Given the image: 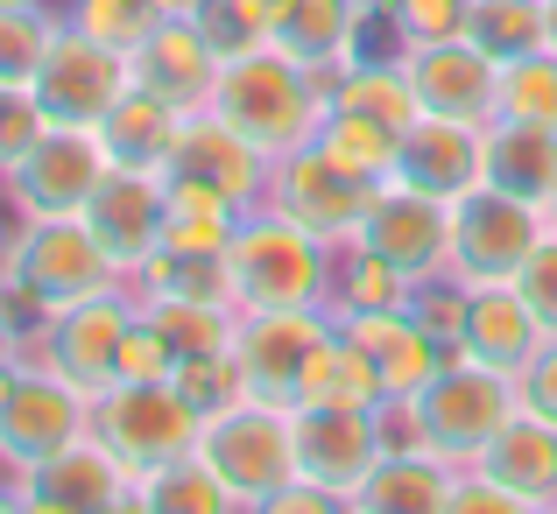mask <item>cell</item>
<instances>
[{
	"instance_id": "f907efd6",
	"label": "cell",
	"mask_w": 557,
	"mask_h": 514,
	"mask_svg": "<svg viewBox=\"0 0 557 514\" xmlns=\"http://www.w3.org/2000/svg\"><path fill=\"white\" fill-rule=\"evenodd\" d=\"M8 247H14V226H8V233H0V275H8Z\"/></svg>"
},
{
	"instance_id": "4fadbf2b",
	"label": "cell",
	"mask_w": 557,
	"mask_h": 514,
	"mask_svg": "<svg viewBox=\"0 0 557 514\" xmlns=\"http://www.w3.org/2000/svg\"><path fill=\"white\" fill-rule=\"evenodd\" d=\"M354 240L374 247L409 289H423L437 275H451V204L431 198V190H409V184H381Z\"/></svg>"
},
{
	"instance_id": "ffe728a7",
	"label": "cell",
	"mask_w": 557,
	"mask_h": 514,
	"mask_svg": "<svg viewBox=\"0 0 557 514\" xmlns=\"http://www.w3.org/2000/svg\"><path fill=\"white\" fill-rule=\"evenodd\" d=\"M374 459H381L374 409H297V479H311L332 501L354 507Z\"/></svg>"
},
{
	"instance_id": "681fc988",
	"label": "cell",
	"mask_w": 557,
	"mask_h": 514,
	"mask_svg": "<svg viewBox=\"0 0 557 514\" xmlns=\"http://www.w3.org/2000/svg\"><path fill=\"white\" fill-rule=\"evenodd\" d=\"M156 8H163V14H198L205 0H156Z\"/></svg>"
},
{
	"instance_id": "f5cc1de1",
	"label": "cell",
	"mask_w": 557,
	"mask_h": 514,
	"mask_svg": "<svg viewBox=\"0 0 557 514\" xmlns=\"http://www.w3.org/2000/svg\"><path fill=\"white\" fill-rule=\"evenodd\" d=\"M550 226H557V198H550Z\"/></svg>"
},
{
	"instance_id": "4dcf8cb0",
	"label": "cell",
	"mask_w": 557,
	"mask_h": 514,
	"mask_svg": "<svg viewBox=\"0 0 557 514\" xmlns=\"http://www.w3.org/2000/svg\"><path fill=\"white\" fill-rule=\"evenodd\" d=\"M332 106L339 113H368L381 127H409L417 121V92H409V71H403V50L395 57H354V64L332 78Z\"/></svg>"
},
{
	"instance_id": "f1b7e54d",
	"label": "cell",
	"mask_w": 557,
	"mask_h": 514,
	"mask_svg": "<svg viewBox=\"0 0 557 514\" xmlns=\"http://www.w3.org/2000/svg\"><path fill=\"white\" fill-rule=\"evenodd\" d=\"M381 366L368 360V346L346 339L339 325H332V339L311 352V366H304L297 380V402L289 409H374L381 402Z\"/></svg>"
},
{
	"instance_id": "52a82bcc",
	"label": "cell",
	"mask_w": 557,
	"mask_h": 514,
	"mask_svg": "<svg viewBox=\"0 0 557 514\" xmlns=\"http://www.w3.org/2000/svg\"><path fill=\"white\" fill-rule=\"evenodd\" d=\"M550 233V212L502 184H473L451 204V283H516L522 261L536 254V240Z\"/></svg>"
},
{
	"instance_id": "9c48e42d",
	"label": "cell",
	"mask_w": 557,
	"mask_h": 514,
	"mask_svg": "<svg viewBox=\"0 0 557 514\" xmlns=\"http://www.w3.org/2000/svg\"><path fill=\"white\" fill-rule=\"evenodd\" d=\"M85 430H92V394L78 380H64L57 366L28 360V352L0 374V459L36 465Z\"/></svg>"
},
{
	"instance_id": "30bf717a",
	"label": "cell",
	"mask_w": 557,
	"mask_h": 514,
	"mask_svg": "<svg viewBox=\"0 0 557 514\" xmlns=\"http://www.w3.org/2000/svg\"><path fill=\"white\" fill-rule=\"evenodd\" d=\"M113 170L99 127H64L50 121L42 141L22 155L8 176H0V198H8L14 218H57V212H85V198L99 190V176Z\"/></svg>"
},
{
	"instance_id": "e0dca14e",
	"label": "cell",
	"mask_w": 557,
	"mask_h": 514,
	"mask_svg": "<svg viewBox=\"0 0 557 514\" xmlns=\"http://www.w3.org/2000/svg\"><path fill=\"white\" fill-rule=\"evenodd\" d=\"M388 184L431 190V198L459 204L473 184H487V127L480 121H451V113H417L395 141V170Z\"/></svg>"
},
{
	"instance_id": "5bb4252c",
	"label": "cell",
	"mask_w": 557,
	"mask_h": 514,
	"mask_svg": "<svg viewBox=\"0 0 557 514\" xmlns=\"http://www.w3.org/2000/svg\"><path fill=\"white\" fill-rule=\"evenodd\" d=\"M127 325H135V289L121 283V289H107V297H92V303L57 311L50 325L28 339V360L57 366V374L78 380L85 394H99V388L121 380V339H127Z\"/></svg>"
},
{
	"instance_id": "ab89813d",
	"label": "cell",
	"mask_w": 557,
	"mask_h": 514,
	"mask_svg": "<svg viewBox=\"0 0 557 514\" xmlns=\"http://www.w3.org/2000/svg\"><path fill=\"white\" fill-rule=\"evenodd\" d=\"M57 14H64L71 28H85V36L127 50V57H135L156 28H163V8H156V0H64Z\"/></svg>"
},
{
	"instance_id": "7402d4cb",
	"label": "cell",
	"mask_w": 557,
	"mask_h": 514,
	"mask_svg": "<svg viewBox=\"0 0 557 514\" xmlns=\"http://www.w3.org/2000/svg\"><path fill=\"white\" fill-rule=\"evenodd\" d=\"M219 71H226V57L205 42V28L190 22V14H163V28L135 50V85L163 92L177 113H205V106H212Z\"/></svg>"
},
{
	"instance_id": "5b68a950",
	"label": "cell",
	"mask_w": 557,
	"mask_h": 514,
	"mask_svg": "<svg viewBox=\"0 0 557 514\" xmlns=\"http://www.w3.org/2000/svg\"><path fill=\"white\" fill-rule=\"evenodd\" d=\"M198 402L177 388V374L163 380H113L92 394V437L127 465V473H156V465L198 451Z\"/></svg>"
},
{
	"instance_id": "3957f363",
	"label": "cell",
	"mask_w": 557,
	"mask_h": 514,
	"mask_svg": "<svg viewBox=\"0 0 557 514\" xmlns=\"http://www.w3.org/2000/svg\"><path fill=\"white\" fill-rule=\"evenodd\" d=\"M332 254L339 247H325L289 212L255 204L233 233V311H325Z\"/></svg>"
},
{
	"instance_id": "c3c4849f",
	"label": "cell",
	"mask_w": 557,
	"mask_h": 514,
	"mask_svg": "<svg viewBox=\"0 0 557 514\" xmlns=\"http://www.w3.org/2000/svg\"><path fill=\"white\" fill-rule=\"evenodd\" d=\"M544 42L557 50V0H544Z\"/></svg>"
},
{
	"instance_id": "ac0fdd59",
	"label": "cell",
	"mask_w": 557,
	"mask_h": 514,
	"mask_svg": "<svg viewBox=\"0 0 557 514\" xmlns=\"http://www.w3.org/2000/svg\"><path fill=\"white\" fill-rule=\"evenodd\" d=\"M409 92L417 113H451V121H494V92H502V57L480 50L473 36H445V42H409L403 50Z\"/></svg>"
},
{
	"instance_id": "d4e9b609",
	"label": "cell",
	"mask_w": 557,
	"mask_h": 514,
	"mask_svg": "<svg viewBox=\"0 0 557 514\" xmlns=\"http://www.w3.org/2000/svg\"><path fill=\"white\" fill-rule=\"evenodd\" d=\"M339 331L368 346V360L381 366V388H388V394H417L423 380H431L437 366L451 360V346L437 339V331L423 325L409 303H403V311H360V317H339Z\"/></svg>"
},
{
	"instance_id": "8d00e7d4",
	"label": "cell",
	"mask_w": 557,
	"mask_h": 514,
	"mask_svg": "<svg viewBox=\"0 0 557 514\" xmlns=\"http://www.w3.org/2000/svg\"><path fill=\"white\" fill-rule=\"evenodd\" d=\"M275 14H283V0H205L190 22L205 28V42H212L219 57H255L275 42Z\"/></svg>"
},
{
	"instance_id": "83f0119b",
	"label": "cell",
	"mask_w": 557,
	"mask_h": 514,
	"mask_svg": "<svg viewBox=\"0 0 557 514\" xmlns=\"http://www.w3.org/2000/svg\"><path fill=\"white\" fill-rule=\"evenodd\" d=\"M141 303L163 297V303H233V254L219 247H156L135 275H127Z\"/></svg>"
},
{
	"instance_id": "7dc6e473",
	"label": "cell",
	"mask_w": 557,
	"mask_h": 514,
	"mask_svg": "<svg viewBox=\"0 0 557 514\" xmlns=\"http://www.w3.org/2000/svg\"><path fill=\"white\" fill-rule=\"evenodd\" d=\"M28 352V339H22V317H14V303H8V289H0V374H8L14 360Z\"/></svg>"
},
{
	"instance_id": "ba28073f",
	"label": "cell",
	"mask_w": 557,
	"mask_h": 514,
	"mask_svg": "<svg viewBox=\"0 0 557 514\" xmlns=\"http://www.w3.org/2000/svg\"><path fill=\"white\" fill-rule=\"evenodd\" d=\"M269 170L275 155H261L240 127H226L219 113H190L163 163V184L170 198H212L233 212H255V204H269Z\"/></svg>"
},
{
	"instance_id": "60d3db41",
	"label": "cell",
	"mask_w": 557,
	"mask_h": 514,
	"mask_svg": "<svg viewBox=\"0 0 557 514\" xmlns=\"http://www.w3.org/2000/svg\"><path fill=\"white\" fill-rule=\"evenodd\" d=\"M381 22L395 28V50L445 42V36H466V0H381Z\"/></svg>"
},
{
	"instance_id": "7bdbcfd3",
	"label": "cell",
	"mask_w": 557,
	"mask_h": 514,
	"mask_svg": "<svg viewBox=\"0 0 557 514\" xmlns=\"http://www.w3.org/2000/svg\"><path fill=\"white\" fill-rule=\"evenodd\" d=\"M42 127H50V113H42L36 85H0V176L36 149Z\"/></svg>"
},
{
	"instance_id": "603a6c76",
	"label": "cell",
	"mask_w": 557,
	"mask_h": 514,
	"mask_svg": "<svg viewBox=\"0 0 557 514\" xmlns=\"http://www.w3.org/2000/svg\"><path fill=\"white\" fill-rule=\"evenodd\" d=\"M473 465H480V473H487L522 514L557 507V423L530 416V409H516V416L494 430V444L480 451Z\"/></svg>"
},
{
	"instance_id": "f35d334b",
	"label": "cell",
	"mask_w": 557,
	"mask_h": 514,
	"mask_svg": "<svg viewBox=\"0 0 557 514\" xmlns=\"http://www.w3.org/2000/svg\"><path fill=\"white\" fill-rule=\"evenodd\" d=\"M466 36L502 64L522 50H544V0H466Z\"/></svg>"
},
{
	"instance_id": "9a60e30c",
	"label": "cell",
	"mask_w": 557,
	"mask_h": 514,
	"mask_svg": "<svg viewBox=\"0 0 557 514\" xmlns=\"http://www.w3.org/2000/svg\"><path fill=\"white\" fill-rule=\"evenodd\" d=\"M22 507H50V514H121L135 507V473L99 444L92 430L57 444L50 459L22 465Z\"/></svg>"
},
{
	"instance_id": "cb8c5ba5",
	"label": "cell",
	"mask_w": 557,
	"mask_h": 514,
	"mask_svg": "<svg viewBox=\"0 0 557 514\" xmlns=\"http://www.w3.org/2000/svg\"><path fill=\"white\" fill-rule=\"evenodd\" d=\"M550 331L536 325V311L522 303L516 283H480L466 289V325H459V352L480 366H502V374H522L536 360Z\"/></svg>"
},
{
	"instance_id": "1f68e13d",
	"label": "cell",
	"mask_w": 557,
	"mask_h": 514,
	"mask_svg": "<svg viewBox=\"0 0 557 514\" xmlns=\"http://www.w3.org/2000/svg\"><path fill=\"white\" fill-rule=\"evenodd\" d=\"M135 507L141 514H233L240 501L226 493V479H219L198 451H184V459H170V465H156V473L135 479Z\"/></svg>"
},
{
	"instance_id": "7c38bea8",
	"label": "cell",
	"mask_w": 557,
	"mask_h": 514,
	"mask_svg": "<svg viewBox=\"0 0 557 514\" xmlns=\"http://www.w3.org/2000/svg\"><path fill=\"white\" fill-rule=\"evenodd\" d=\"M127 85H135V57L113 50V42H99V36H85V28H71V22L57 28L50 57H42V71H36L42 113L64 121V127H99L113 106H121Z\"/></svg>"
},
{
	"instance_id": "f6af8a7d",
	"label": "cell",
	"mask_w": 557,
	"mask_h": 514,
	"mask_svg": "<svg viewBox=\"0 0 557 514\" xmlns=\"http://www.w3.org/2000/svg\"><path fill=\"white\" fill-rule=\"evenodd\" d=\"M163 374H177V352H170V339L135 311V325H127V339H121V380H163Z\"/></svg>"
},
{
	"instance_id": "f546056e",
	"label": "cell",
	"mask_w": 557,
	"mask_h": 514,
	"mask_svg": "<svg viewBox=\"0 0 557 514\" xmlns=\"http://www.w3.org/2000/svg\"><path fill=\"white\" fill-rule=\"evenodd\" d=\"M487 184L544 204L557 198V127H522V121H487Z\"/></svg>"
},
{
	"instance_id": "d6986e66",
	"label": "cell",
	"mask_w": 557,
	"mask_h": 514,
	"mask_svg": "<svg viewBox=\"0 0 557 514\" xmlns=\"http://www.w3.org/2000/svg\"><path fill=\"white\" fill-rule=\"evenodd\" d=\"M332 325H339L332 311H240L233 360H240L247 388L269 394V402H297V380L311 366V352L332 339Z\"/></svg>"
},
{
	"instance_id": "4316f807",
	"label": "cell",
	"mask_w": 557,
	"mask_h": 514,
	"mask_svg": "<svg viewBox=\"0 0 557 514\" xmlns=\"http://www.w3.org/2000/svg\"><path fill=\"white\" fill-rule=\"evenodd\" d=\"M184 121H190V113H177L163 92H149V85H127L121 106L99 121V141H107V155H113L121 170H163L170 149H177V135H184Z\"/></svg>"
},
{
	"instance_id": "bcb514c9",
	"label": "cell",
	"mask_w": 557,
	"mask_h": 514,
	"mask_svg": "<svg viewBox=\"0 0 557 514\" xmlns=\"http://www.w3.org/2000/svg\"><path fill=\"white\" fill-rule=\"evenodd\" d=\"M516 394H522V409H530V416L557 423V339L536 346V360L516 374Z\"/></svg>"
},
{
	"instance_id": "8992f818",
	"label": "cell",
	"mask_w": 557,
	"mask_h": 514,
	"mask_svg": "<svg viewBox=\"0 0 557 514\" xmlns=\"http://www.w3.org/2000/svg\"><path fill=\"white\" fill-rule=\"evenodd\" d=\"M417 409H423V444H431L445 465H473L480 451L494 444V430L522 409V394H516V374L451 352V360L417 388Z\"/></svg>"
},
{
	"instance_id": "d6a6232c",
	"label": "cell",
	"mask_w": 557,
	"mask_h": 514,
	"mask_svg": "<svg viewBox=\"0 0 557 514\" xmlns=\"http://www.w3.org/2000/svg\"><path fill=\"white\" fill-rule=\"evenodd\" d=\"M417 297V289L403 283V275L388 268V261L374 254V247L346 240L339 254H332V317H360V311H403V303Z\"/></svg>"
},
{
	"instance_id": "816d5d0a",
	"label": "cell",
	"mask_w": 557,
	"mask_h": 514,
	"mask_svg": "<svg viewBox=\"0 0 557 514\" xmlns=\"http://www.w3.org/2000/svg\"><path fill=\"white\" fill-rule=\"evenodd\" d=\"M0 8H28V0H0ZM50 8H57V0H50Z\"/></svg>"
},
{
	"instance_id": "7a4b0ae2",
	"label": "cell",
	"mask_w": 557,
	"mask_h": 514,
	"mask_svg": "<svg viewBox=\"0 0 557 514\" xmlns=\"http://www.w3.org/2000/svg\"><path fill=\"white\" fill-rule=\"evenodd\" d=\"M205 113L240 127L261 155H289V149H304V141H318V127H325V113H332V78L269 42V50L233 57V64L219 71Z\"/></svg>"
},
{
	"instance_id": "836d02e7",
	"label": "cell",
	"mask_w": 557,
	"mask_h": 514,
	"mask_svg": "<svg viewBox=\"0 0 557 514\" xmlns=\"http://www.w3.org/2000/svg\"><path fill=\"white\" fill-rule=\"evenodd\" d=\"M135 311L149 317L156 331H163L177 360H205V352H226V346H233V331H240V311H233V303H163V297L141 303V297H135Z\"/></svg>"
},
{
	"instance_id": "74e56055",
	"label": "cell",
	"mask_w": 557,
	"mask_h": 514,
	"mask_svg": "<svg viewBox=\"0 0 557 514\" xmlns=\"http://www.w3.org/2000/svg\"><path fill=\"white\" fill-rule=\"evenodd\" d=\"M395 141H403V127H381V121H368V113H339V106H332V113H325V127H318V149L339 155L346 170L374 176V184H388V170H395Z\"/></svg>"
},
{
	"instance_id": "d590c367",
	"label": "cell",
	"mask_w": 557,
	"mask_h": 514,
	"mask_svg": "<svg viewBox=\"0 0 557 514\" xmlns=\"http://www.w3.org/2000/svg\"><path fill=\"white\" fill-rule=\"evenodd\" d=\"M64 14L50 0H28V8H0V85H36L42 57H50Z\"/></svg>"
},
{
	"instance_id": "ee69618b",
	"label": "cell",
	"mask_w": 557,
	"mask_h": 514,
	"mask_svg": "<svg viewBox=\"0 0 557 514\" xmlns=\"http://www.w3.org/2000/svg\"><path fill=\"white\" fill-rule=\"evenodd\" d=\"M516 289H522V303L536 311V325L557 339V226L536 240V254L522 261V275H516Z\"/></svg>"
},
{
	"instance_id": "b9f144b4",
	"label": "cell",
	"mask_w": 557,
	"mask_h": 514,
	"mask_svg": "<svg viewBox=\"0 0 557 514\" xmlns=\"http://www.w3.org/2000/svg\"><path fill=\"white\" fill-rule=\"evenodd\" d=\"M177 388L198 402V416H212V409L255 394V388H247V374H240V360H233V346L226 352H205V360H177Z\"/></svg>"
},
{
	"instance_id": "8fae6325",
	"label": "cell",
	"mask_w": 557,
	"mask_h": 514,
	"mask_svg": "<svg viewBox=\"0 0 557 514\" xmlns=\"http://www.w3.org/2000/svg\"><path fill=\"white\" fill-rule=\"evenodd\" d=\"M374 190H381L374 176L346 170L339 155H325L318 141L275 155V170H269V204H275V212H289L297 226H311L325 247L354 240L360 218H368V204H374Z\"/></svg>"
},
{
	"instance_id": "484cf974",
	"label": "cell",
	"mask_w": 557,
	"mask_h": 514,
	"mask_svg": "<svg viewBox=\"0 0 557 514\" xmlns=\"http://www.w3.org/2000/svg\"><path fill=\"white\" fill-rule=\"evenodd\" d=\"M459 465H445L437 451H381L374 473L360 479L354 507L360 514H445Z\"/></svg>"
},
{
	"instance_id": "2e32d148",
	"label": "cell",
	"mask_w": 557,
	"mask_h": 514,
	"mask_svg": "<svg viewBox=\"0 0 557 514\" xmlns=\"http://www.w3.org/2000/svg\"><path fill=\"white\" fill-rule=\"evenodd\" d=\"M85 226H92V240L107 247V261L121 275H135L141 261L163 247V218H170V184L163 170H121L113 163L99 176V190L85 198Z\"/></svg>"
},
{
	"instance_id": "44dd1931",
	"label": "cell",
	"mask_w": 557,
	"mask_h": 514,
	"mask_svg": "<svg viewBox=\"0 0 557 514\" xmlns=\"http://www.w3.org/2000/svg\"><path fill=\"white\" fill-rule=\"evenodd\" d=\"M374 14H381V0H283V14H275V50H289L297 64L339 78L354 57H368Z\"/></svg>"
},
{
	"instance_id": "e575fe53",
	"label": "cell",
	"mask_w": 557,
	"mask_h": 514,
	"mask_svg": "<svg viewBox=\"0 0 557 514\" xmlns=\"http://www.w3.org/2000/svg\"><path fill=\"white\" fill-rule=\"evenodd\" d=\"M494 121L522 127H557V50H522L502 64V92H494Z\"/></svg>"
},
{
	"instance_id": "6da1fadb",
	"label": "cell",
	"mask_w": 557,
	"mask_h": 514,
	"mask_svg": "<svg viewBox=\"0 0 557 514\" xmlns=\"http://www.w3.org/2000/svg\"><path fill=\"white\" fill-rule=\"evenodd\" d=\"M127 275L107 261V247L92 240L78 212H57V218H14V247H8V289L14 317H22V339H36L57 311L71 303H92L107 289H121Z\"/></svg>"
},
{
	"instance_id": "277c9868",
	"label": "cell",
	"mask_w": 557,
	"mask_h": 514,
	"mask_svg": "<svg viewBox=\"0 0 557 514\" xmlns=\"http://www.w3.org/2000/svg\"><path fill=\"white\" fill-rule=\"evenodd\" d=\"M198 459L226 479L240 507H269L297 479V409L269 402V394H240V402L212 409L198 423Z\"/></svg>"
}]
</instances>
